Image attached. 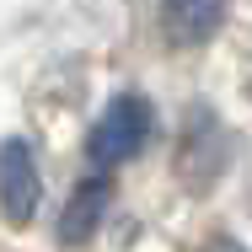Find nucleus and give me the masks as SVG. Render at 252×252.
Instances as JSON below:
<instances>
[{"label": "nucleus", "mask_w": 252, "mask_h": 252, "mask_svg": "<svg viewBox=\"0 0 252 252\" xmlns=\"http://www.w3.org/2000/svg\"><path fill=\"white\" fill-rule=\"evenodd\" d=\"M151 134H156V107L140 97V92H124V97L107 102L102 118L92 124L86 161H92L97 172H113V166H124V161H134V156L145 151Z\"/></svg>", "instance_id": "1"}, {"label": "nucleus", "mask_w": 252, "mask_h": 252, "mask_svg": "<svg viewBox=\"0 0 252 252\" xmlns=\"http://www.w3.org/2000/svg\"><path fill=\"white\" fill-rule=\"evenodd\" d=\"M225 166H231V129L209 107H193L177 134V177L188 188H209Z\"/></svg>", "instance_id": "2"}, {"label": "nucleus", "mask_w": 252, "mask_h": 252, "mask_svg": "<svg viewBox=\"0 0 252 252\" xmlns=\"http://www.w3.org/2000/svg\"><path fill=\"white\" fill-rule=\"evenodd\" d=\"M0 166H5V183H0L5 220H11V225H22V220H32V209H38V199H43L38 156H32V145H27L22 134H11V140H5V151H0Z\"/></svg>", "instance_id": "3"}, {"label": "nucleus", "mask_w": 252, "mask_h": 252, "mask_svg": "<svg viewBox=\"0 0 252 252\" xmlns=\"http://www.w3.org/2000/svg\"><path fill=\"white\" fill-rule=\"evenodd\" d=\"M225 0H161V32L177 49H199L220 32Z\"/></svg>", "instance_id": "4"}, {"label": "nucleus", "mask_w": 252, "mask_h": 252, "mask_svg": "<svg viewBox=\"0 0 252 252\" xmlns=\"http://www.w3.org/2000/svg\"><path fill=\"white\" fill-rule=\"evenodd\" d=\"M107 204H113V177H107V172H92V177L70 193L64 215H59V242H64V247H81V242L102 225Z\"/></svg>", "instance_id": "5"}, {"label": "nucleus", "mask_w": 252, "mask_h": 252, "mask_svg": "<svg viewBox=\"0 0 252 252\" xmlns=\"http://www.w3.org/2000/svg\"><path fill=\"white\" fill-rule=\"evenodd\" d=\"M209 252H247V247H236V242H225V236H220V242H209Z\"/></svg>", "instance_id": "6"}]
</instances>
